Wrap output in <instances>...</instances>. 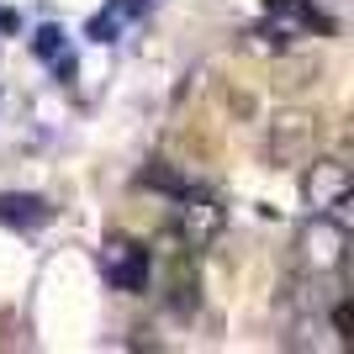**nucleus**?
<instances>
[{"instance_id":"nucleus-1","label":"nucleus","mask_w":354,"mask_h":354,"mask_svg":"<svg viewBox=\"0 0 354 354\" xmlns=\"http://www.w3.org/2000/svg\"><path fill=\"white\" fill-rule=\"evenodd\" d=\"M349 164L344 159H312L301 169V201L312 207V217H333L339 207H349Z\"/></svg>"},{"instance_id":"nucleus-4","label":"nucleus","mask_w":354,"mask_h":354,"mask_svg":"<svg viewBox=\"0 0 354 354\" xmlns=\"http://www.w3.org/2000/svg\"><path fill=\"white\" fill-rule=\"evenodd\" d=\"M227 227V207H222L217 196H191V201H180V233L191 249H212Z\"/></svg>"},{"instance_id":"nucleus-2","label":"nucleus","mask_w":354,"mask_h":354,"mask_svg":"<svg viewBox=\"0 0 354 354\" xmlns=\"http://www.w3.org/2000/svg\"><path fill=\"white\" fill-rule=\"evenodd\" d=\"M296 249H301V265H307L312 275H333V270L344 265V222L312 217L307 227H301V238H296Z\"/></svg>"},{"instance_id":"nucleus-3","label":"nucleus","mask_w":354,"mask_h":354,"mask_svg":"<svg viewBox=\"0 0 354 354\" xmlns=\"http://www.w3.org/2000/svg\"><path fill=\"white\" fill-rule=\"evenodd\" d=\"M101 275L117 291H143L148 281V249L143 243H133V238H111L101 249Z\"/></svg>"},{"instance_id":"nucleus-5","label":"nucleus","mask_w":354,"mask_h":354,"mask_svg":"<svg viewBox=\"0 0 354 354\" xmlns=\"http://www.w3.org/2000/svg\"><path fill=\"white\" fill-rule=\"evenodd\" d=\"M48 217V201L37 196H0V222H43Z\"/></svg>"}]
</instances>
